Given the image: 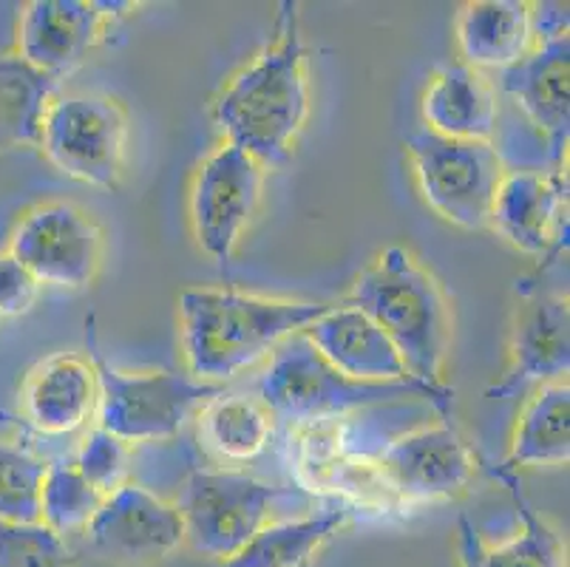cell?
I'll return each instance as SVG.
<instances>
[{
  "mask_svg": "<svg viewBox=\"0 0 570 567\" xmlns=\"http://www.w3.org/2000/svg\"><path fill=\"white\" fill-rule=\"evenodd\" d=\"M46 462L23 446L0 443V522H40Z\"/></svg>",
  "mask_w": 570,
  "mask_h": 567,
  "instance_id": "obj_27",
  "label": "cell"
},
{
  "mask_svg": "<svg viewBox=\"0 0 570 567\" xmlns=\"http://www.w3.org/2000/svg\"><path fill=\"white\" fill-rule=\"evenodd\" d=\"M199 437L219 460H256L269 443V412L250 398H216L202 409Z\"/></svg>",
  "mask_w": 570,
  "mask_h": 567,
  "instance_id": "obj_25",
  "label": "cell"
},
{
  "mask_svg": "<svg viewBox=\"0 0 570 567\" xmlns=\"http://www.w3.org/2000/svg\"><path fill=\"white\" fill-rule=\"evenodd\" d=\"M55 88V77L29 66L18 51L0 55V150L40 148V125Z\"/></svg>",
  "mask_w": 570,
  "mask_h": 567,
  "instance_id": "obj_23",
  "label": "cell"
},
{
  "mask_svg": "<svg viewBox=\"0 0 570 567\" xmlns=\"http://www.w3.org/2000/svg\"><path fill=\"white\" fill-rule=\"evenodd\" d=\"M86 343L97 374V429L122 443H157L179 434L210 400L222 398V383L196 381L179 372H119L97 346L95 321L86 324Z\"/></svg>",
  "mask_w": 570,
  "mask_h": 567,
  "instance_id": "obj_5",
  "label": "cell"
},
{
  "mask_svg": "<svg viewBox=\"0 0 570 567\" xmlns=\"http://www.w3.org/2000/svg\"><path fill=\"white\" fill-rule=\"evenodd\" d=\"M420 117L438 137L491 143L500 128V97L483 71L454 62L432 77L420 100Z\"/></svg>",
  "mask_w": 570,
  "mask_h": 567,
  "instance_id": "obj_18",
  "label": "cell"
},
{
  "mask_svg": "<svg viewBox=\"0 0 570 567\" xmlns=\"http://www.w3.org/2000/svg\"><path fill=\"white\" fill-rule=\"evenodd\" d=\"M389 497L406 506L440 502L463 491L474 477L476 457L449 420L395 437L372 460Z\"/></svg>",
  "mask_w": 570,
  "mask_h": 567,
  "instance_id": "obj_11",
  "label": "cell"
},
{
  "mask_svg": "<svg viewBox=\"0 0 570 567\" xmlns=\"http://www.w3.org/2000/svg\"><path fill=\"white\" fill-rule=\"evenodd\" d=\"M489 227L511 247L546 264L568 250V174L562 170H505L494 196Z\"/></svg>",
  "mask_w": 570,
  "mask_h": 567,
  "instance_id": "obj_15",
  "label": "cell"
},
{
  "mask_svg": "<svg viewBox=\"0 0 570 567\" xmlns=\"http://www.w3.org/2000/svg\"><path fill=\"white\" fill-rule=\"evenodd\" d=\"M330 310L333 304L264 299L236 290H185L179 321L190 378L230 381Z\"/></svg>",
  "mask_w": 570,
  "mask_h": 567,
  "instance_id": "obj_2",
  "label": "cell"
},
{
  "mask_svg": "<svg viewBox=\"0 0 570 567\" xmlns=\"http://www.w3.org/2000/svg\"><path fill=\"white\" fill-rule=\"evenodd\" d=\"M102 497L88 486L75 466L55 462L46 468L43 488H40V522L57 537H69L77 530H86L95 519Z\"/></svg>",
  "mask_w": 570,
  "mask_h": 567,
  "instance_id": "obj_26",
  "label": "cell"
},
{
  "mask_svg": "<svg viewBox=\"0 0 570 567\" xmlns=\"http://www.w3.org/2000/svg\"><path fill=\"white\" fill-rule=\"evenodd\" d=\"M0 567H71V554L43 522H0Z\"/></svg>",
  "mask_w": 570,
  "mask_h": 567,
  "instance_id": "obj_28",
  "label": "cell"
},
{
  "mask_svg": "<svg viewBox=\"0 0 570 567\" xmlns=\"http://www.w3.org/2000/svg\"><path fill=\"white\" fill-rule=\"evenodd\" d=\"M344 304L370 315L403 358L409 378L443 387L452 343V310L440 281L406 247H386L364 273Z\"/></svg>",
  "mask_w": 570,
  "mask_h": 567,
  "instance_id": "obj_3",
  "label": "cell"
},
{
  "mask_svg": "<svg viewBox=\"0 0 570 567\" xmlns=\"http://www.w3.org/2000/svg\"><path fill=\"white\" fill-rule=\"evenodd\" d=\"M458 49L471 69H508L533 49L531 3L522 0H474L454 23Z\"/></svg>",
  "mask_w": 570,
  "mask_h": 567,
  "instance_id": "obj_21",
  "label": "cell"
},
{
  "mask_svg": "<svg viewBox=\"0 0 570 567\" xmlns=\"http://www.w3.org/2000/svg\"><path fill=\"white\" fill-rule=\"evenodd\" d=\"M309 114L307 51L298 3L284 0L276 20V43L238 71L216 97L214 119L227 143L247 150L262 165L287 159Z\"/></svg>",
  "mask_w": 570,
  "mask_h": 567,
  "instance_id": "obj_1",
  "label": "cell"
},
{
  "mask_svg": "<svg viewBox=\"0 0 570 567\" xmlns=\"http://www.w3.org/2000/svg\"><path fill=\"white\" fill-rule=\"evenodd\" d=\"M26 420L43 434H69L97 412V374L91 361L51 355L32 369L23 387Z\"/></svg>",
  "mask_w": 570,
  "mask_h": 567,
  "instance_id": "obj_20",
  "label": "cell"
},
{
  "mask_svg": "<svg viewBox=\"0 0 570 567\" xmlns=\"http://www.w3.org/2000/svg\"><path fill=\"white\" fill-rule=\"evenodd\" d=\"M126 145L128 117L111 97L69 94L46 108L40 148L71 179L114 190L126 168Z\"/></svg>",
  "mask_w": 570,
  "mask_h": 567,
  "instance_id": "obj_7",
  "label": "cell"
},
{
  "mask_svg": "<svg viewBox=\"0 0 570 567\" xmlns=\"http://www.w3.org/2000/svg\"><path fill=\"white\" fill-rule=\"evenodd\" d=\"M406 150L423 202L440 218L463 231L489 227L494 196L505 176V165L494 145L445 139L417 128L406 137Z\"/></svg>",
  "mask_w": 570,
  "mask_h": 567,
  "instance_id": "obj_6",
  "label": "cell"
},
{
  "mask_svg": "<svg viewBox=\"0 0 570 567\" xmlns=\"http://www.w3.org/2000/svg\"><path fill=\"white\" fill-rule=\"evenodd\" d=\"M350 519V511L313 514V517L287 519V522H267L256 537L214 567H302L318 554L326 539H333Z\"/></svg>",
  "mask_w": 570,
  "mask_h": 567,
  "instance_id": "obj_24",
  "label": "cell"
},
{
  "mask_svg": "<svg viewBox=\"0 0 570 567\" xmlns=\"http://www.w3.org/2000/svg\"><path fill=\"white\" fill-rule=\"evenodd\" d=\"M520 304L508 341V366L489 398L508 400L533 383L564 381L570 369V306L568 295L548 284L517 281Z\"/></svg>",
  "mask_w": 570,
  "mask_h": 567,
  "instance_id": "obj_12",
  "label": "cell"
},
{
  "mask_svg": "<svg viewBox=\"0 0 570 567\" xmlns=\"http://www.w3.org/2000/svg\"><path fill=\"white\" fill-rule=\"evenodd\" d=\"M278 488L242 471H194L176 502L185 525V545L194 554L227 561L267 525L273 499L289 497Z\"/></svg>",
  "mask_w": 570,
  "mask_h": 567,
  "instance_id": "obj_8",
  "label": "cell"
},
{
  "mask_svg": "<svg viewBox=\"0 0 570 567\" xmlns=\"http://www.w3.org/2000/svg\"><path fill=\"white\" fill-rule=\"evenodd\" d=\"M0 420H9V414H3V412H0Z\"/></svg>",
  "mask_w": 570,
  "mask_h": 567,
  "instance_id": "obj_31",
  "label": "cell"
},
{
  "mask_svg": "<svg viewBox=\"0 0 570 567\" xmlns=\"http://www.w3.org/2000/svg\"><path fill=\"white\" fill-rule=\"evenodd\" d=\"M9 253L40 281V287L82 290L100 270L102 236L80 207L49 202L20 218Z\"/></svg>",
  "mask_w": 570,
  "mask_h": 567,
  "instance_id": "obj_13",
  "label": "cell"
},
{
  "mask_svg": "<svg viewBox=\"0 0 570 567\" xmlns=\"http://www.w3.org/2000/svg\"><path fill=\"white\" fill-rule=\"evenodd\" d=\"M330 366L352 381L364 383H417L409 378L403 358L386 332L350 304H341L321 315L302 332Z\"/></svg>",
  "mask_w": 570,
  "mask_h": 567,
  "instance_id": "obj_17",
  "label": "cell"
},
{
  "mask_svg": "<svg viewBox=\"0 0 570 567\" xmlns=\"http://www.w3.org/2000/svg\"><path fill=\"white\" fill-rule=\"evenodd\" d=\"M40 281L12 253H0V319H20L38 304Z\"/></svg>",
  "mask_w": 570,
  "mask_h": 567,
  "instance_id": "obj_30",
  "label": "cell"
},
{
  "mask_svg": "<svg viewBox=\"0 0 570 567\" xmlns=\"http://www.w3.org/2000/svg\"><path fill=\"white\" fill-rule=\"evenodd\" d=\"M75 468L100 497H108L119 486H126L128 446L119 437L95 429L82 440L80 451L75 457Z\"/></svg>",
  "mask_w": 570,
  "mask_h": 567,
  "instance_id": "obj_29",
  "label": "cell"
},
{
  "mask_svg": "<svg viewBox=\"0 0 570 567\" xmlns=\"http://www.w3.org/2000/svg\"><path fill=\"white\" fill-rule=\"evenodd\" d=\"M497 480L514 497L517 514H520V530L500 545H489L469 519L458 525V559L460 567H568L564 545L557 530L539 517L537 508L528 502L522 482L514 471L497 468Z\"/></svg>",
  "mask_w": 570,
  "mask_h": 567,
  "instance_id": "obj_19",
  "label": "cell"
},
{
  "mask_svg": "<svg viewBox=\"0 0 570 567\" xmlns=\"http://www.w3.org/2000/svg\"><path fill=\"white\" fill-rule=\"evenodd\" d=\"M134 3L97 0H32L20 12L18 55L43 75L60 80L95 49L102 29Z\"/></svg>",
  "mask_w": 570,
  "mask_h": 567,
  "instance_id": "obj_16",
  "label": "cell"
},
{
  "mask_svg": "<svg viewBox=\"0 0 570 567\" xmlns=\"http://www.w3.org/2000/svg\"><path fill=\"white\" fill-rule=\"evenodd\" d=\"M497 97L511 100L522 114L525 134L533 143L537 170H562L570 134V38L537 40L520 62L500 71Z\"/></svg>",
  "mask_w": 570,
  "mask_h": 567,
  "instance_id": "obj_9",
  "label": "cell"
},
{
  "mask_svg": "<svg viewBox=\"0 0 570 567\" xmlns=\"http://www.w3.org/2000/svg\"><path fill=\"white\" fill-rule=\"evenodd\" d=\"M262 405L269 414L298 426H324L364 412L370 405L395 400L426 398L443 418L452 409V389L423 383H364L352 381L318 355L313 343L298 332L273 352L267 372L258 381Z\"/></svg>",
  "mask_w": 570,
  "mask_h": 567,
  "instance_id": "obj_4",
  "label": "cell"
},
{
  "mask_svg": "<svg viewBox=\"0 0 570 567\" xmlns=\"http://www.w3.org/2000/svg\"><path fill=\"white\" fill-rule=\"evenodd\" d=\"M264 187V165L225 143L199 165L190 185V227L196 244L216 264H227L250 225Z\"/></svg>",
  "mask_w": 570,
  "mask_h": 567,
  "instance_id": "obj_10",
  "label": "cell"
},
{
  "mask_svg": "<svg viewBox=\"0 0 570 567\" xmlns=\"http://www.w3.org/2000/svg\"><path fill=\"white\" fill-rule=\"evenodd\" d=\"M570 460V387L551 381L539 389L517 420L511 451L502 468L522 466H568Z\"/></svg>",
  "mask_w": 570,
  "mask_h": 567,
  "instance_id": "obj_22",
  "label": "cell"
},
{
  "mask_svg": "<svg viewBox=\"0 0 570 567\" xmlns=\"http://www.w3.org/2000/svg\"><path fill=\"white\" fill-rule=\"evenodd\" d=\"M82 534L95 554L117 565H151L185 545V525L176 506L134 482L102 497Z\"/></svg>",
  "mask_w": 570,
  "mask_h": 567,
  "instance_id": "obj_14",
  "label": "cell"
}]
</instances>
